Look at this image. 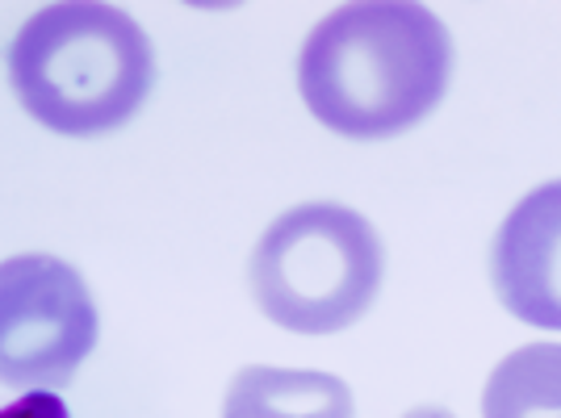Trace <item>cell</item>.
Wrapping results in <instances>:
<instances>
[{
    "label": "cell",
    "instance_id": "6da1fadb",
    "mask_svg": "<svg viewBox=\"0 0 561 418\" xmlns=\"http://www.w3.org/2000/svg\"><path fill=\"white\" fill-rule=\"evenodd\" d=\"M453 43L440 18L407 0H360L310 30L298 89L319 126L348 139H390L440 105Z\"/></svg>",
    "mask_w": 561,
    "mask_h": 418
},
{
    "label": "cell",
    "instance_id": "7a4b0ae2",
    "mask_svg": "<svg viewBox=\"0 0 561 418\" xmlns=\"http://www.w3.org/2000/svg\"><path fill=\"white\" fill-rule=\"evenodd\" d=\"M9 80L25 114L55 135L89 139L126 126L151 93L156 59L130 13L114 4H50L22 25Z\"/></svg>",
    "mask_w": 561,
    "mask_h": 418
},
{
    "label": "cell",
    "instance_id": "3957f363",
    "mask_svg": "<svg viewBox=\"0 0 561 418\" xmlns=\"http://www.w3.org/2000/svg\"><path fill=\"white\" fill-rule=\"evenodd\" d=\"M381 239L348 206H298L264 231L252 256L260 310L294 335L348 330L381 289Z\"/></svg>",
    "mask_w": 561,
    "mask_h": 418
},
{
    "label": "cell",
    "instance_id": "277c9868",
    "mask_svg": "<svg viewBox=\"0 0 561 418\" xmlns=\"http://www.w3.org/2000/svg\"><path fill=\"white\" fill-rule=\"evenodd\" d=\"M96 344V305L80 272L55 256L0 264V385L59 390Z\"/></svg>",
    "mask_w": 561,
    "mask_h": 418
},
{
    "label": "cell",
    "instance_id": "5b68a950",
    "mask_svg": "<svg viewBox=\"0 0 561 418\" xmlns=\"http://www.w3.org/2000/svg\"><path fill=\"white\" fill-rule=\"evenodd\" d=\"M491 280L519 323L561 330V181L533 188L494 234Z\"/></svg>",
    "mask_w": 561,
    "mask_h": 418
},
{
    "label": "cell",
    "instance_id": "8992f818",
    "mask_svg": "<svg viewBox=\"0 0 561 418\" xmlns=\"http://www.w3.org/2000/svg\"><path fill=\"white\" fill-rule=\"evenodd\" d=\"M222 418H352V390L331 372L252 364L231 381Z\"/></svg>",
    "mask_w": 561,
    "mask_h": 418
},
{
    "label": "cell",
    "instance_id": "52a82bcc",
    "mask_svg": "<svg viewBox=\"0 0 561 418\" xmlns=\"http://www.w3.org/2000/svg\"><path fill=\"white\" fill-rule=\"evenodd\" d=\"M482 418H561V344H528L499 360L482 390Z\"/></svg>",
    "mask_w": 561,
    "mask_h": 418
},
{
    "label": "cell",
    "instance_id": "ba28073f",
    "mask_svg": "<svg viewBox=\"0 0 561 418\" xmlns=\"http://www.w3.org/2000/svg\"><path fill=\"white\" fill-rule=\"evenodd\" d=\"M0 418H71L68 406H64V397L50 394V390H34V394L18 397L13 406H4Z\"/></svg>",
    "mask_w": 561,
    "mask_h": 418
},
{
    "label": "cell",
    "instance_id": "9c48e42d",
    "mask_svg": "<svg viewBox=\"0 0 561 418\" xmlns=\"http://www.w3.org/2000/svg\"><path fill=\"white\" fill-rule=\"evenodd\" d=\"M402 418H453L448 410H436V406H423V410H411V415H402Z\"/></svg>",
    "mask_w": 561,
    "mask_h": 418
}]
</instances>
